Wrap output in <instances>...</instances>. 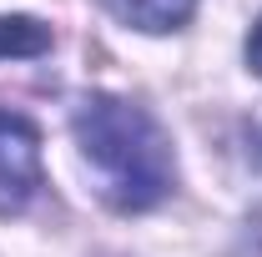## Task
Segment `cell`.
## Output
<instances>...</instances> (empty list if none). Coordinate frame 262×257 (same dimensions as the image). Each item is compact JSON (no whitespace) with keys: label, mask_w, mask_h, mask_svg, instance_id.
Returning <instances> with one entry per match:
<instances>
[{"label":"cell","mask_w":262,"mask_h":257,"mask_svg":"<svg viewBox=\"0 0 262 257\" xmlns=\"http://www.w3.org/2000/svg\"><path fill=\"white\" fill-rule=\"evenodd\" d=\"M71 136L81 146V161L96 177V192L116 212H151L177 187V157L162 121L126 96H96L76 101Z\"/></svg>","instance_id":"6da1fadb"},{"label":"cell","mask_w":262,"mask_h":257,"mask_svg":"<svg viewBox=\"0 0 262 257\" xmlns=\"http://www.w3.org/2000/svg\"><path fill=\"white\" fill-rule=\"evenodd\" d=\"M46 182L40 131L26 111L0 106V212H26Z\"/></svg>","instance_id":"7a4b0ae2"},{"label":"cell","mask_w":262,"mask_h":257,"mask_svg":"<svg viewBox=\"0 0 262 257\" xmlns=\"http://www.w3.org/2000/svg\"><path fill=\"white\" fill-rule=\"evenodd\" d=\"M51 51V26L35 15H0V61H26Z\"/></svg>","instance_id":"277c9868"},{"label":"cell","mask_w":262,"mask_h":257,"mask_svg":"<svg viewBox=\"0 0 262 257\" xmlns=\"http://www.w3.org/2000/svg\"><path fill=\"white\" fill-rule=\"evenodd\" d=\"M247 66H252V76H262V15H257V26L247 31Z\"/></svg>","instance_id":"5b68a950"},{"label":"cell","mask_w":262,"mask_h":257,"mask_svg":"<svg viewBox=\"0 0 262 257\" xmlns=\"http://www.w3.org/2000/svg\"><path fill=\"white\" fill-rule=\"evenodd\" d=\"M116 20H126L136 31H151V35H166V31H182L192 20L196 0H101Z\"/></svg>","instance_id":"3957f363"}]
</instances>
